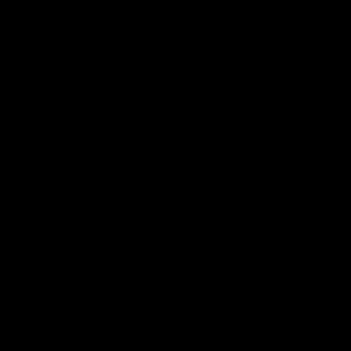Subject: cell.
I'll list each match as a JSON object with an SVG mask.
<instances>
[{
  "mask_svg": "<svg viewBox=\"0 0 351 351\" xmlns=\"http://www.w3.org/2000/svg\"><path fill=\"white\" fill-rule=\"evenodd\" d=\"M346 329H351V324H346Z\"/></svg>",
  "mask_w": 351,
  "mask_h": 351,
  "instance_id": "3",
  "label": "cell"
},
{
  "mask_svg": "<svg viewBox=\"0 0 351 351\" xmlns=\"http://www.w3.org/2000/svg\"><path fill=\"white\" fill-rule=\"evenodd\" d=\"M329 170H335V176L351 170V137H346V132H329Z\"/></svg>",
  "mask_w": 351,
  "mask_h": 351,
  "instance_id": "2",
  "label": "cell"
},
{
  "mask_svg": "<svg viewBox=\"0 0 351 351\" xmlns=\"http://www.w3.org/2000/svg\"><path fill=\"white\" fill-rule=\"evenodd\" d=\"M44 38L82 44L88 38V0H44Z\"/></svg>",
  "mask_w": 351,
  "mask_h": 351,
  "instance_id": "1",
  "label": "cell"
}]
</instances>
